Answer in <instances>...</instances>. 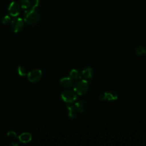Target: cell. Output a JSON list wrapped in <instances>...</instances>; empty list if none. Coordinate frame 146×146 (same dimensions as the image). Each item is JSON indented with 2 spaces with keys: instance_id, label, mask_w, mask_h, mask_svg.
I'll use <instances>...</instances> for the list:
<instances>
[{
  "instance_id": "8992f818",
  "label": "cell",
  "mask_w": 146,
  "mask_h": 146,
  "mask_svg": "<svg viewBox=\"0 0 146 146\" xmlns=\"http://www.w3.org/2000/svg\"><path fill=\"white\" fill-rule=\"evenodd\" d=\"M42 76V71L40 70L35 69L28 73L27 78L31 82H36L38 81Z\"/></svg>"
},
{
  "instance_id": "7c38bea8",
  "label": "cell",
  "mask_w": 146,
  "mask_h": 146,
  "mask_svg": "<svg viewBox=\"0 0 146 146\" xmlns=\"http://www.w3.org/2000/svg\"><path fill=\"white\" fill-rule=\"evenodd\" d=\"M19 139L20 141L22 143H28L31 140V135L28 132L23 133L19 135Z\"/></svg>"
},
{
  "instance_id": "5b68a950",
  "label": "cell",
  "mask_w": 146,
  "mask_h": 146,
  "mask_svg": "<svg viewBox=\"0 0 146 146\" xmlns=\"http://www.w3.org/2000/svg\"><path fill=\"white\" fill-rule=\"evenodd\" d=\"M23 26L24 22L21 18H15L11 22V28L15 33L21 31L23 29Z\"/></svg>"
},
{
  "instance_id": "ba28073f",
  "label": "cell",
  "mask_w": 146,
  "mask_h": 146,
  "mask_svg": "<svg viewBox=\"0 0 146 146\" xmlns=\"http://www.w3.org/2000/svg\"><path fill=\"white\" fill-rule=\"evenodd\" d=\"M66 107L68 111V116L71 119H76L77 117V111L75 108L74 104L71 103H67Z\"/></svg>"
},
{
  "instance_id": "30bf717a",
  "label": "cell",
  "mask_w": 146,
  "mask_h": 146,
  "mask_svg": "<svg viewBox=\"0 0 146 146\" xmlns=\"http://www.w3.org/2000/svg\"><path fill=\"white\" fill-rule=\"evenodd\" d=\"M74 106L78 112H83L86 109L87 102L83 100H80L75 102Z\"/></svg>"
},
{
  "instance_id": "3957f363",
  "label": "cell",
  "mask_w": 146,
  "mask_h": 146,
  "mask_svg": "<svg viewBox=\"0 0 146 146\" xmlns=\"http://www.w3.org/2000/svg\"><path fill=\"white\" fill-rule=\"evenodd\" d=\"M117 98L118 95L117 93L113 91H108L99 94L98 95V99L100 101H113L117 100Z\"/></svg>"
},
{
  "instance_id": "9c48e42d",
  "label": "cell",
  "mask_w": 146,
  "mask_h": 146,
  "mask_svg": "<svg viewBox=\"0 0 146 146\" xmlns=\"http://www.w3.org/2000/svg\"><path fill=\"white\" fill-rule=\"evenodd\" d=\"M74 83V80L70 76L64 77L60 80V84L64 87H71Z\"/></svg>"
},
{
  "instance_id": "9a60e30c",
  "label": "cell",
  "mask_w": 146,
  "mask_h": 146,
  "mask_svg": "<svg viewBox=\"0 0 146 146\" xmlns=\"http://www.w3.org/2000/svg\"><path fill=\"white\" fill-rule=\"evenodd\" d=\"M20 6L22 9H27L31 6V2L30 0H20Z\"/></svg>"
},
{
  "instance_id": "2e32d148",
  "label": "cell",
  "mask_w": 146,
  "mask_h": 146,
  "mask_svg": "<svg viewBox=\"0 0 146 146\" xmlns=\"http://www.w3.org/2000/svg\"><path fill=\"white\" fill-rule=\"evenodd\" d=\"M18 72L19 75H21V76H25L26 74V70L22 66H19L18 67Z\"/></svg>"
},
{
  "instance_id": "6da1fadb",
  "label": "cell",
  "mask_w": 146,
  "mask_h": 146,
  "mask_svg": "<svg viewBox=\"0 0 146 146\" xmlns=\"http://www.w3.org/2000/svg\"><path fill=\"white\" fill-rule=\"evenodd\" d=\"M39 15L34 8L31 7L24 13V20L26 23L29 25H34L37 24L39 21Z\"/></svg>"
},
{
  "instance_id": "d6986e66",
  "label": "cell",
  "mask_w": 146,
  "mask_h": 146,
  "mask_svg": "<svg viewBox=\"0 0 146 146\" xmlns=\"http://www.w3.org/2000/svg\"><path fill=\"white\" fill-rule=\"evenodd\" d=\"M39 5V0H34L32 3V7L33 8L36 9Z\"/></svg>"
},
{
  "instance_id": "7a4b0ae2",
  "label": "cell",
  "mask_w": 146,
  "mask_h": 146,
  "mask_svg": "<svg viewBox=\"0 0 146 146\" xmlns=\"http://www.w3.org/2000/svg\"><path fill=\"white\" fill-rule=\"evenodd\" d=\"M89 88V84L86 80L78 81L74 87V92L79 95H82L87 92Z\"/></svg>"
},
{
  "instance_id": "4fadbf2b",
  "label": "cell",
  "mask_w": 146,
  "mask_h": 146,
  "mask_svg": "<svg viewBox=\"0 0 146 146\" xmlns=\"http://www.w3.org/2000/svg\"><path fill=\"white\" fill-rule=\"evenodd\" d=\"M70 76L74 80H78L82 77V73L77 69H72L70 72Z\"/></svg>"
},
{
  "instance_id": "e0dca14e",
  "label": "cell",
  "mask_w": 146,
  "mask_h": 146,
  "mask_svg": "<svg viewBox=\"0 0 146 146\" xmlns=\"http://www.w3.org/2000/svg\"><path fill=\"white\" fill-rule=\"evenodd\" d=\"M7 136L10 139H16L17 137L16 133L14 132H13V131H10L9 132H7Z\"/></svg>"
},
{
  "instance_id": "52a82bcc",
  "label": "cell",
  "mask_w": 146,
  "mask_h": 146,
  "mask_svg": "<svg viewBox=\"0 0 146 146\" xmlns=\"http://www.w3.org/2000/svg\"><path fill=\"white\" fill-rule=\"evenodd\" d=\"M21 6L16 2H12L9 6L8 11L9 14L13 17H17L20 12Z\"/></svg>"
},
{
  "instance_id": "277c9868",
  "label": "cell",
  "mask_w": 146,
  "mask_h": 146,
  "mask_svg": "<svg viewBox=\"0 0 146 146\" xmlns=\"http://www.w3.org/2000/svg\"><path fill=\"white\" fill-rule=\"evenodd\" d=\"M61 98L64 102L67 103H72L77 100L78 96L75 92L66 90L62 92Z\"/></svg>"
},
{
  "instance_id": "5bb4252c",
  "label": "cell",
  "mask_w": 146,
  "mask_h": 146,
  "mask_svg": "<svg viewBox=\"0 0 146 146\" xmlns=\"http://www.w3.org/2000/svg\"><path fill=\"white\" fill-rule=\"evenodd\" d=\"M135 53L139 56H143L146 55V47L143 46H139L135 49Z\"/></svg>"
},
{
  "instance_id": "8fae6325",
  "label": "cell",
  "mask_w": 146,
  "mask_h": 146,
  "mask_svg": "<svg viewBox=\"0 0 146 146\" xmlns=\"http://www.w3.org/2000/svg\"><path fill=\"white\" fill-rule=\"evenodd\" d=\"M93 73L94 71L92 68L88 66L83 70L82 72V75H83L86 79H90L93 76Z\"/></svg>"
},
{
  "instance_id": "ac0fdd59",
  "label": "cell",
  "mask_w": 146,
  "mask_h": 146,
  "mask_svg": "<svg viewBox=\"0 0 146 146\" xmlns=\"http://www.w3.org/2000/svg\"><path fill=\"white\" fill-rule=\"evenodd\" d=\"M10 20H11L10 17L9 15H5V16L3 18L2 22V23H3V24H7V23H8L10 22Z\"/></svg>"
}]
</instances>
